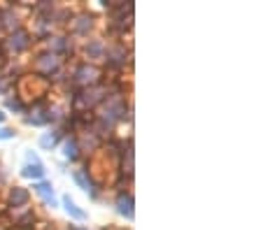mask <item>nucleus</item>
<instances>
[{
	"label": "nucleus",
	"instance_id": "obj_3",
	"mask_svg": "<svg viewBox=\"0 0 261 230\" xmlns=\"http://www.w3.org/2000/svg\"><path fill=\"white\" fill-rule=\"evenodd\" d=\"M103 93H105L103 88H89L82 98H77V105H82V107H93L96 103L103 100Z\"/></svg>",
	"mask_w": 261,
	"mask_h": 230
},
{
	"label": "nucleus",
	"instance_id": "obj_4",
	"mask_svg": "<svg viewBox=\"0 0 261 230\" xmlns=\"http://www.w3.org/2000/svg\"><path fill=\"white\" fill-rule=\"evenodd\" d=\"M96 77H98V70H96V68H89V65L77 68V72H75L77 84H82V86H87V84L96 82Z\"/></svg>",
	"mask_w": 261,
	"mask_h": 230
},
{
	"label": "nucleus",
	"instance_id": "obj_8",
	"mask_svg": "<svg viewBox=\"0 0 261 230\" xmlns=\"http://www.w3.org/2000/svg\"><path fill=\"white\" fill-rule=\"evenodd\" d=\"M87 56H89V58H96V60L105 58V47H103V42H100V40H93V42H89V44H87Z\"/></svg>",
	"mask_w": 261,
	"mask_h": 230
},
{
	"label": "nucleus",
	"instance_id": "obj_11",
	"mask_svg": "<svg viewBox=\"0 0 261 230\" xmlns=\"http://www.w3.org/2000/svg\"><path fill=\"white\" fill-rule=\"evenodd\" d=\"M21 175H23V177H28V179H42L44 168H42V163H28L26 168H23Z\"/></svg>",
	"mask_w": 261,
	"mask_h": 230
},
{
	"label": "nucleus",
	"instance_id": "obj_1",
	"mask_svg": "<svg viewBox=\"0 0 261 230\" xmlns=\"http://www.w3.org/2000/svg\"><path fill=\"white\" fill-rule=\"evenodd\" d=\"M28 35L23 33V30H14V33L10 35V40H7V49L12 51V54H19V51H23L28 47Z\"/></svg>",
	"mask_w": 261,
	"mask_h": 230
},
{
	"label": "nucleus",
	"instance_id": "obj_22",
	"mask_svg": "<svg viewBox=\"0 0 261 230\" xmlns=\"http://www.w3.org/2000/svg\"><path fill=\"white\" fill-rule=\"evenodd\" d=\"M0 88H3V84H0Z\"/></svg>",
	"mask_w": 261,
	"mask_h": 230
},
{
	"label": "nucleus",
	"instance_id": "obj_20",
	"mask_svg": "<svg viewBox=\"0 0 261 230\" xmlns=\"http://www.w3.org/2000/svg\"><path fill=\"white\" fill-rule=\"evenodd\" d=\"M26 158H28V163H40V158H38V156H35L33 151H28V153H26Z\"/></svg>",
	"mask_w": 261,
	"mask_h": 230
},
{
	"label": "nucleus",
	"instance_id": "obj_9",
	"mask_svg": "<svg viewBox=\"0 0 261 230\" xmlns=\"http://www.w3.org/2000/svg\"><path fill=\"white\" fill-rule=\"evenodd\" d=\"M72 179H75L77 184H80V186L84 188V191H87V193H89V195H91V198H96V188H93L91 179H89V177L84 175V172H72Z\"/></svg>",
	"mask_w": 261,
	"mask_h": 230
},
{
	"label": "nucleus",
	"instance_id": "obj_5",
	"mask_svg": "<svg viewBox=\"0 0 261 230\" xmlns=\"http://www.w3.org/2000/svg\"><path fill=\"white\" fill-rule=\"evenodd\" d=\"M117 212H119L121 216H126L128 221H133V198L119 195V200H117Z\"/></svg>",
	"mask_w": 261,
	"mask_h": 230
},
{
	"label": "nucleus",
	"instance_id": "obj_10",
	"mask_svg": "<svg viewBox=\"0 0 261 230\" xmlns=\"http://www.w3.org/2000/svg\"><path fill=\"white\" fill-rule=\"evenodd\" d=\"M35 191H38L40 195H42L44 200L54 207V188H51V184H49V181H38V184H35Z\"/></svg>",
	"mask_w": 261,
	"mask_h": 230
},
{
	"label": "nucleus",
	"instance_id": "obj_6",
	"mask_svg": "<svg viewBox=\"0 0 261 230\" xmlns=\"http://www.w3.org/2000/svg\"><path fill=\"white\" fill-rule=\"evenodd\" d=\"M63 207H65V212L70 214V216H72L75 221H84V219H87V214H84L80 207H77L75 200H72L70 195H63Z\"/></svg>",
	"mask_w": 261,
	"mask_h": 230
},
{
	"label": "nucleus",
	"instance_id": "obj_18",
	"mask_svg": "<svg viewBox=\"0 0 261 230\" xmlns=\"http://www.w3.org/2000/svg\"><path fill=\"white\" fill-rule=\"evenodd\" d=\"M7 107L14 110V112H23V105L19 103V100H7Z\"/></svg>",
	"mask_w": 261,
	"mask_h": 230
},
{
	"label": "nucleus",
	"instance_id": "obj_14",
	"mask_svg": "<svg viewBox=\"0 0 261 230\" xmlns=\"http://www.w3.org/2000/svg\"><path fill=\"white\" fill-rule=\"evenodd\" d=\"M3 28L16 30V28H19V19H16L12 12H5V10H3Z\"/></svg>",
	"mask_w": 261,
	"mask_h": 230
},
{
	"label": "nucleus",
	"instance_id": "obj_16",
	"mask_svg": "<svg viewBox=\"0 0 261 230\" xmlns=\"http://www.w3.org/2000/svg\"><path fill=\"white\" fill-rule=\"evenodd\" d=\"M49 47H51V51H63V49H68V40L65 38H51L49 40Z\"/></svg>",
	"mask_w": 261,
	"mask_h": 230
},
{
	"label": "nucleus",
	"instance_id": "obj_7",
	"mask_svg": "<svg viewBox=\"0 0 261 230\" xmlns=\"http://www.w3.org/2000/svg\"><path fill=\"white\" fill-rule=\"evenodd\" d=\"M10 203L14 205V207H23V205L28 203V191L21 186H14L10 193Z\"/></svg>",
	"mask_w": 261,
	"mask_h": 230
},
{
	"label": "nucleus",
	"instance_id": "obj_12",
	"mask_svg": "<svg viewBox=\"0 0 261 230\" xmlns=\"http://www.w3.org/2000/svg\"><path fill=\"white\" fill-rule=\"evenodd\" d=\"M91 17L89 14H82V17H77V21H75V33H80V35H87L89 30H91Z\"/></svg>",
	"mask_w": 261,
	"mask_h": 230
},
{
	"label": "nucleus",
	"instance_id": "obj_17",
	"mask_svg": "<svg viewBox=\"0 0 261 230\" xmlns=\"http://www.w3.org/2000/svg\"><path fill=\"white\" fill-rule=\"evenodd\" d=\"M56 140H59V135H56V133H54V135H42V140H40V144H42L44 149H51V147H54V144H56Z\"/></svg>",
	"mask_w": 261,
	"mask_h": 230
},
{
	"label": "nucleus",
	"instance_id": "obj_13",
	"mask_svg": "<svg viewBox=\"0 0 261 230\" xmlns=\"http://www.w3.org/2000/svg\"><path fill=\"white\" fill-rule=\"evenodd\" d=\"M63 156H65V158H70V160H75L77 156H80V147H77L75 140H65V144H63Z\"/></svg>",
	"mask_w": 261,
	"mask_h": 230
},
{
	"label": "nucleus",
	"instance_id": "obj_21",
	"mask_svg": "<svg viewBox=\"0 0 261 230\" xmlns=\"http://www.w3.org/2000/svg\"><path fill=\"white\" fill-rule=\"evenodd\" d=\"M3 121H5V114H3V112H0V123H3Z\"/></svg>",
	"mask_w": 261,
	"mask_h": 230
},
{
	"label": "nucleus",
	"instance_id": "obj_2",
	"mask_svg": "<svg viewBox=\"0 0 261 230\" xmlns=\"http://www.w3.org/2000/svg\"><path fill=\"white\" fill-rule=\"evenodd\" d=\"M59 70V58H56V54H42L38 58V72H42V75H51V72Z\"/></svg>",
	"mask_w": 261,
	"mask_h": 230
},
{
	"label": "nucleus",
	"instance_id": "obj_15",
	"mask_svg": "<svg viewBox=\"0 0 261 230\" xmlns=\"http://www.w3.org/2000/svg\"><path fill=\"white\" fill-rule=\"evenodd\" d=\"M26 123L28 126H42V123H47V116H42V110H35L33 116H26Z\"/></svg>",
	"mask_w": 261,
	"mask_h": 230
},
{
	"label": "nucleus",
	"instance_id": "obj_19",
	"mask_svg": "<svg viewBox=\"0 0 261 230\" xmlns=\"http://www.w3.org/2000/svg\"><path fill=\"white\" fill-rule=\"evenodd\" d=\"M12 135H14L12 130H7V128H0V140H10Z\"/></svg>",
	"mask_w": 261,
	"mask_h": 230
}]
</instances>
